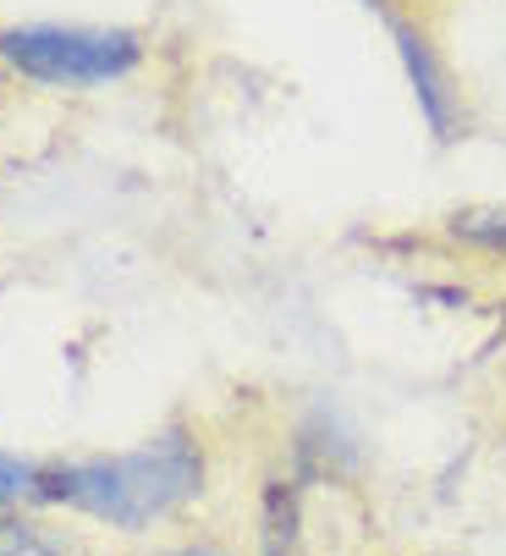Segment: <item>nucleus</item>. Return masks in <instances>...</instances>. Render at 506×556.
Segmentation results:
<instances>
[{"label":"nucleus","mask_w":506,"mask_h":556,"mask_svg":"<svg viewBox=\"0 0 506 556\" xmlns=\"http://www.w3.org/2000/svg\"><path fill=\"white\" fill-rule=\"evenodd\" d=\"M210 485V452L193 425H165L127 452L45 463L39 507L94 518L122 534H143L182 518Z\"/></svg>","instance_id":"1"},{"label":"nucleus","mask_w":506,"mask_h":556,"mask_svg":"<svg viewBox=\"0 0 506 556\" xmlns=\"http://www.w3.org/2000/svg\"><path fill=\"white\" fill-rule=\"evenodd\" d=\"M149 61V39L138 28H94V23H0V66L39 89H111Z\"/></svg>","instance_id":"2"},{"label":"nucleus","mask_w":506,"mask_h":556,"mask_svg":"<svg viewBox=\"0 0 506 556\" xmlns=\"http://www.w3.org/2000/svg\"><path fill=\"white\" fill-rule=\"evenodd\" d=\"M380 28H385V39H391V50H396V61L407 72V89L418 100L425 127L441 143H452L463 132L468 111H463V89H457V77H452V66H446V55L435 45V28H430L425 7H396V12L380 17Z\"/></svg>","instance_id":"3"},{"label":"nucleus","mask_w":506,"mask_h":556,"mask_svg":"<svg viewBox=\"0 0 506 556\" xmlns=\"http://www.w3.org/2000/svg\"><path fill=\"white\" fill-rule=\"evenodd\" d=\"M441 231H446L452 249L506 265V204H463L441 220Z\"/></svg>","instance_id":"4"},{"label":"nucleus","mask_w":506,"mask_h":556,"mask_svg":"<svg viewBox=\"0 0 506 556\" xmlns=\"http://www.w3.org/2000/svg\"><path fill=\"white\" fill-rule=\"evenodd\" d=\"M0 556H89L72 529L45 523L39 513H12L0 518Z\"/></svg>","instance_id":"5"},{"label":"nucleus","mask_w":506,"mask_h":556,"mask_svg":"<svg viewBox=\"0 0 506 556\" xmlns=\"http://www.w3.org/2000/svg\"><path fill=\"white\" fill-rule=\"evenodd\" d=\"M39 485H45V463L39 457L0 452V518L39 513Z\"/></svg>","instance_id":"6"},{"label":"nucleus","mask_w":506,"mask_h":556,"mask_svg":"<svg viewBox=\"0 0 506 556\" xmlns=\"http://www.w3.org/2000/svg\"><path fill=\"white\" fill-rule=\"evenodd\" d=\"M143 556H237L215 540H177V545H160V551H143Z\"/></svg>","instance_id":"7"},{"label":"nucleus","mask_w":506,"mask_h":556,"mask_svg":"<svg viewBox=\"0 0 506 556\" xmlns=\"http://www.w3.org/2000/svg\"><path fill=\"white\" fill-rule=\"evenodd\" d=\"M364 12H375V17H385V12H396V7H418V0H358Z\"/></svg>","instance_id":"8"}]
</instances>
